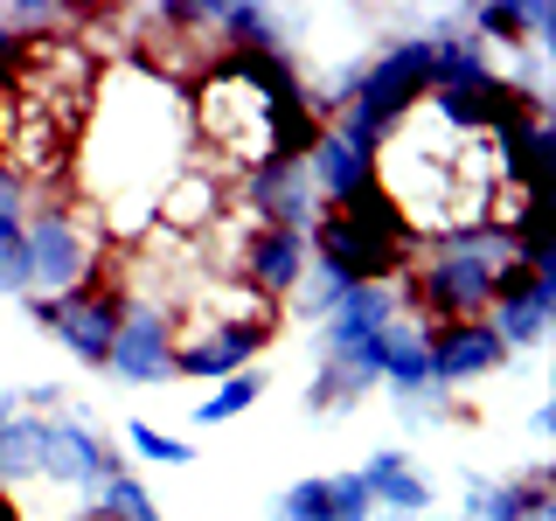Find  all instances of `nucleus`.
Listing matches in <instances>:
<instances>
[{"mask_svg":"<svg viewBox=\"0 0 556 521\" xmlns=\"http://www.w3.org/2000/svg\"><path fill=\"white\" fill-rule=\"evenodd\" d=\"M188 167V104L181 84L153 63H118L91 84V118H84L77 174L91 188L118 237L153 223V195Z\"/></svg>","mask_w":556,"mask_h":521,"instance_id":"f257e3e1","label":"nucleus"},{"mask_svg":"<svg viewBox=\"0 0 556 521\" xmlns=\"http://www.w3.org/2000/svg\"><path fill=\"white\" fill-rule=\"evenodd\" d=\"M508 271H515L508 230L501 223H459V230H439L417 243L404 285H410L417 320H486Z\"/></svg>","mask_w":556,"mask_h":521,"instance_id":"f03ea898","label":"nucleus"},{"mask_svg":"<svg viewBox=\"0 0 556 521\" xmlns=\"http://www.w3.org/2000/svg\"><path fill=\"white\" fill-rule=\"evenodd\" d=\"M439 91V56H431V35L425 28H390L376 49H362V77L348 91L334 126L355 139V147L382 153L396 126H410L425 112V98Z\"/></svg>","mask_w":556,"mask_h":521,"instance_id":"7ed1b4c3","label":"nucleus"},{"mask_svg":"<svg viewBox=\"0 0 556 521\" xmlns=\"http://www.w3.org/2000/svg\"><path fill=\"white\" fill-rule=\"evenodd\" d=\"M417 243H425V237L410 230V216L382 195V181H376V188H362V195H348V202H334V208L313 216L306 257L327 265V271H341L348 285H390V278L410 271Z\"/></svg>","mask_w":556,"mask_h":521,"instance_id":"20e7f679","label":"nucleus"},{"mask_svg":"<svg viewBox=\"0 0 556 521\" xmlns=\"http://www.w3.org/2000/svg\"><path fill=\"white\" fill-rule=\"evenodd\" d=\"M188 132H202L208 147H223V161L237 167H257L271 153V91L265 84H251L230 56H216L208 69L188 77Z\"/></svg>","mask_w":556,"mask_h":521,"instance_id":"39448f33","label":"nucleus"},{"mask_svg":"<svg viewBox=\"0 0 556 521\" xmlns=\"http://www.w3.org/2000/svg\"><path fill=\"white\" fill-rule=\"evenodd\" d=\"M126 278L112 271V257H98V271L84 278L77 292H63V300H35L28 292V320H35V334H49L63 347L70 361H84V369H104V355H112V334H118V320H126Z\"/></svg>","mask_w":556,"mask_h":521,"instance_id":"423d86ee","label":"nucleus"},{"mask_svg":"<svg viewBox=\"0 0 556 521\" xmlns=\"http://www.w3.org/2000/svg\"><path fill=\"white\" fill-rule=\"evenodd\" d=\"M278 306L265 300H243L237 313H208L195 334L174 341V382H223V376H243L257 355L278 341Z\"/></svg>","mask_w":556,"mask_h":521,"instance_id":"0eeeda50","label":"nucleus"},{"mask_svg":"<svg viewBox=\"0 0 556 521\" xmlns=\"http://www.w3.org/2000/svg\"><path fill=\"white\" fill-rule=\"evenodd\" d=\"M22 251H28V292L35 300H63L77 292L84 278L98 271V237H91V216L70 202H42L22 230Z\"/></svg>","mask_w":556,"mask_h":521,"instance_id":"6e6552de","label":"nucleus"},{"mask_svg":"<svg viewBox=\"0 0 556 521\" xmlns=\"http://www.w3.org/2000/svg\"><path fill=\"white\" fill-rule=\"evenodd\" d=\"M112 466H126V459H118L112 439L98 431V417L63 410V417H42V424H35V480H49V486H63V494L84 500Z\"/></svg>","mask_w":556,"mask_h":521,"instance_id":"1a4fd4ad","label":"nucleus"},{"mask_svg":"<svg viewBox=\"0 0 556 521\" xmlns=\"http://www.w3.org/2000/svg\"><path fill=\"white\" fill-rule=\"evenodd\" d=\"M174 341H181L174 306L126 300V320H118V334H112L104 369H112V382H126V390H161V382H174Z\"/></svg>","mask_w":556,"mask_h":521,"instance_id":"9d476101","label":"nucleus"},{"mask_svg":"<svg viewBox=\"0 0 556 521\" xmlns=\"http://www.w3.org/2000/svg\"><path fill=\"white\" fill-rule=\"evenodd\" d=\"M508 361L515 355L501 347V334L486 320H425V369H431V382H439L445 396L508 376Z\"/></svg>","mask_w":556,"mask_h":521,"instance_id":"9b49d317","label":"nucleus"},{"mask_svg":"<svg viewBox=\"0 0 556 521\" xmlns=\"http://www.w3.org/2000/svg\"><path fill=\"white\" fill-rule=\"evenodd\" d=\"M452 521H556V473L549 466H521V473H459V514Z\"/></svg>","mask_w":556,"mask_h":521,"instance_id":"f8f14e48","label":"nucleus"},{"mask_svg":"<svg viewBox=\"0 0 556 521\" xmlns=\"http://www.w3.org/2000/svg\"><path fill=\"white\" fill-rule=\"evenodd\" d=\"M237 208L251 216V230H300L306 237L313 216H320V195H313L300 161H257V167H243Z\"/></svg>","mask_w":556,"mask_h":521,"instance_id":"ddd939ff","label":"nucleus"},{"mask_svg":"<svg viewBox=\"0 0 556 521\" xmlns=\"http://www.w3.org/2000/svg\"><path fill=\"white\" fill-rule=\"evenodd\" d=\"M355 480L369 486L376 521H425L431 508H439V486L425 480V466H417L404 445H376L369 459L355 466Z\"/></svg>","mask_w":556,"mask_h":521,"instance_id":"4468645a","label":"nucleus"},{"mask_svg":"<svg viewBox=\"0 0 556 521\" xmlns=\"http://www.w3.org/2000/svg\"><path fill=\"white\" fill-rule=\"evenodd\" d=\"M306 265L313 257H306L300 230H251L237 243V278L251 285V300H265V306H286Z\"/></svg>","mask_w":556,"mask_h":521,"instance_id":"2eb2a0df","label":"nucleus"},{"mask_svg":"<svg viewBox=\"0 0 556 521\" xmlns=\"http://www.w3.org/2000/svg\"><path fill=\"white\" fill-rule=\"evenodd\" d=\"M265 521H376V508H369V486H362L355 466H348V473L292 480L286 494H271Z\"/></svg>","mask_w":556,"mask_h":521,"instance_id":"dca6fc26","label":"nucleus"},{"mask_svg":"<svg viewBox=\"0 0 556 521\" xmlns=\"http://www.w3.org/2000/svg\"><path fill=\"white\" fill-rule=\"evenodd\" d=\"M306 181H313V195H320V208H334V202L382 181V153L355 147L341 126H320V139H313V153H306Z\"/></svg>","mask_w":556,"mask_h":521,"instance_id":"f3484780","label":"nucleus"},{"mask_svg":"<svg viewBox=\"0 0 556 521\" xmlns=\"http://www.w3.org/2000/svg\"><path fill=\"white\" fill-rule=\"evenodd\" d=\"M486 327L501 334V347H508V355L543 347L549 327H556V265H549V271H529L515 292H501V300L486 306Z\"/></svg>","mask_w":556,"mask_h":521,"instance_id":"a211bd4d","label":"nucleus"},{"mask_svg":"<svg viewBox=\"0 0 556 521\" xmlns=\"http://www.w3.org/2000/svg\"><path fill=\"white\" fill-rule=\"evenodd\" d=\"M216 216H223V181H216V167H202V161H188L161 195H153V230H167V237H202Z\"/></svg>","mask_w":556,"mask_h":521,"instance_id":"6ab92c4d","label":"nucleus"},{"mask_svg":"<svg viewBox=\"0 0 556 521\" xmlns=\"http://www.w3.org/2000/svg\"><path fill=\"white\" fill-rule=\"evenodd\" d=\"M84 508L104 514V521H167L161 508H153V494H147V480L132 473V466H112L91 494H84Z\"/></svg>","mask_w":556,"mask_h":521,"instance_id":"aec40b11","label":"nucleus"},{"mask_svg":"<svg viewBox=\"0 0 556 521\" xmlns=\"http://www.w3.org/2000/svg\"><path fill=\"white\" fill-rule=\"evenodd\" d=\"M265 396V376L257 369H243V376H223V382H208V396H195V410H188V424L195 431H216V424H230V417H243Z\"/></svg>","mask_w":556,"mask_h":521,"instance_id":"412c9836","label":"nucleus"},{"mask_svg":"<svg viewBox=\"0 0 556 521\" xmlns=\"http://www.w3.org/2000/svg\"><path fill=\"white\" fill-rule=\"evenodd\" d=\"M362 396H369V382H362L355 369H341V361H320V369L306 376V417H348L362 404Z\"/></svg>","mask_w":556,"mask_h":521,"instance_id":"4be33fe9","label":"nucleus"},{"mask_svg":"<svg viewBox=\"0 0 556 521\" xmlns=\"http://www.w3.org/2000/svg\"><path fill=\"white\" fill-rule=\"evenodd\" d=\"M126 452L139 466H167V473H181V466H195V445L181 439V431H161V424H147V417H126Z\"/></svg>","mask_w":556,"mask_h":521,"instance_id":"5701e85b","label":"nucleus"},{"mask_svg":"<svg viewBox=\"0 0 556 521\" xmlns=\"http://www.w3.org/2000/svg\"><path fill=\"white\" fill-rule=\"evenodd\" d=\"M348 292H355V285H348L341 271L306 265V271H300V285H292V300H286V313H292V320H306V327H320L327 313H334V306L348 300Z\"/></svg>","mask_w":556,"mask_h":521,"instance_id":"b1692460","label":"nucleus"},{"mask_svg":"<svg viewBox=\"0 0 556 521\" xmlns=\"http://www.w3.org/2000/svg\"><path fill=\"white\" fill-rule=\"evenodd\" d=\"M396 417H404V431H445V424H466V404L459 396H445L439 382L431 390H410V396H390Z\"/></svg>","mask_w":556,"mask_h":521,"instance_id":"393cba45","label":"nucleus"},{"mask_svg":"<svg viewBox=\"0 0 556 521\" xmlns=\"http://www.w3.org/2000/svg\"><path fill=\"white\" fill-rule=\"evenodd\" d=\"M28 216H35V188H28L8 161H0V243L22 237V230H28Z\"/></svg>","mask_w":556,"mask_h":521,"instance_id":"a878e982","label":"nucleus"},{"mask_svg":"<svg viewBox=\"0 0 556 521\" xmlns=\"http://www.w3.org/2000/svg\"><path fill=\"white\" fill-rule=\"evenodd\" d=\"M28 35L22 28H8V14H0V91H14V77H22V63H28Z\"/></svg>","mask_w":556,"mask_h":521,"instance_id":"bb28decb","label":"nucleus"},{"mask_svg":"<svg viewBox=\"0 0 556 521\" xmlns=\"http://www.w3.org/2000/svg\"><path fill=\"white\" fill-rule=\"evenodd\" d=\"M529 439H556V404H549V396L529 410Z\"/></svg>","mask_w":556,"mask_h":521,"instance_id":"cd10ccee","label":"nucleus"},{"mask_svg":"<svg viewBox=\"0 0 556 521\" xmlns=\"http://www.w3.org/2000/svg\"><path fill=\"white\" fill-rule=\"evenodd\" d=\"M0 521H22V514H14V500H8V486H0Z\"/></svg>","mask_w":556,"mask_h":521,"instance_id":"c85d7f7f","label":"nucleus"},{"mask_svg":"<svg viewBox=\"0 0 556 521\" xmlns=\"http://www.w3.org/2000/svg\"><path fill=\"white\" fill-rule=\"evenodd\" d=\"M70 521H104V514H91V508H84V500H77V514H70Z\"/></svg>","mask_w":556,"mask_h":521,"instance_id":"c756f323","label":"nucleus"},{"mask_svg":"<svg viewBox=\"0 0 556 521\" xmlns=\"http://www.w3.org/2000/svg\"><path fill=\"white\" fill-rule=\"evenodd\" d=\"M0 118H8V98H0Z\"/></svg>","mask_w":556,"mask_h":521,"instance_id":"7c9ffc66","label":"nucleus"}]
</instances>
